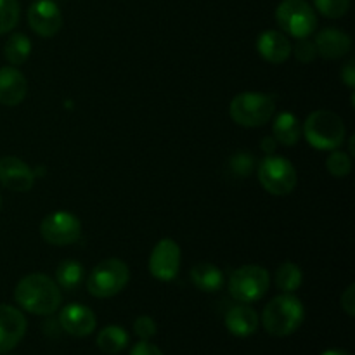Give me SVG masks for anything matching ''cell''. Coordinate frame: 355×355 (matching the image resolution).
Returning <instances> with one entry per match:
<instances>
[{
    "mask_svg": "<svg viewBox=\"0 0 355 355\" xmlns=\"http://www.w3.org/2000/svg\"><path fill=\"white\" fill-rule=\"evenodd\" d=\"M158 328H156L155 319L149 318V315H139L134 321V333L141 340H149L156 335Z\"/></svg>",
    "mask_w": 355,
    "mask_h": 355,
    "instance_id": "30",
    "label": "cell"
},
{
    "mask_svg": "<svg viewBox=\"0 0 355 355\" xmlns=\"http://www.w3.org/2000/svg\"><path fill=\"white\" fill-rule=\"evenodd\" d=\"M315 49L318 55L324 59H340L347 55L352 49V38L349 33L338 28H324L315 35Z\"/></svg>",
    "mask_w": 355,
    "mask_h": 355,
    "instance_id": "17",
    "label": "cell"
},
{
    "mask_svg": "<svg viewBox=\"0 0 355 355\" xmlns=\"http://www.w3.org/2000/svg\"><path fill=\"white\" fill-rule=\"evenodd\" d=\"M272 137L276 139V142L283 146H295L300 141L302 135V127L298 118L293 113H284L277 114V118L274 120L272 125Z\"/></svg>",
    "mask_w": 355,
    "mask_h": 355,
    "instance_id": "20",
    "label": "cell"
},
{
    "mask_svg": "<svg viewBox=\"0 0 355 355\" xmlns=\"http://www.w3.org/2000/svg\"><path fill=\"white\" fill-rule=\"evenodd\" d=\"M314 6L322 16L329 19H338L349 12L350 0H314Z\"/></svg>",
    "mask_w": 355,
    "mask_h": 355,
    "instance_id": "27",
    "label": "cell"
},
{
    "mask_svg": "<svg viewBox=\"0 0 355 355\" xmlns=\"http://www.w3.org/2000/svg\"><path fill=\"white\" fill-rule=\"evenodd\" d=\"M128 345V333L120 326H106L101 329L97 335V347L104 354H120L121 350L127 349Z\"/></svg>",
    "mask_w": 355,
    "mask_h": 355,
    "instance_id": "21",
    "label": "cell"
},
{
    "mask_svg": "<svg viewBox=\"0 0 355 355\" xmlns=\"http://www.w3.org/2000/svg\"><path fill=\"white\" fill-rule=\"evenodd\" d=\"M321 355H350V354L345 352V350H340V349H329V350H326V352H322Z\"/></svg>",
    "mask_w": 355,
    "mask_h": 355,
    "instance_id": "35",
    "label": "cell"
},
{
    "mask_svg": "<svg viewBox=\"0 0 355 355\" xmlns=\"http://www.w3.org/2000/svg\"><path fill=\"white\" fill-rule=\"evenodd\" d=\"M326 170H328L333 177H336V179H343V177L349 175L350 170H352V159H350V156L347 155V153L335 149V151H331V155L328 156V159H326Z\"/></svg>",
    "mask_w": 355,
    "mask_h": 355,
    "instance_id": "26",
    "label": "cell"
},
{
    "mask_svg": "<svg viewBox=\"0 0 355 355\" xmlns=\"http://www.w3.org/2000/svg\"><path fill=\"white\" fill-rule=\"evenodd\" d=\"M340 304H342V309L345 311L347 315L354 318L355 315V284H350L345 291L342 293V298H340Z\"/></svg>",
    "mask_w": 355,
    "mask_h": 355,
    "instance_id": "31",
    "label": "cell"
},
{
    "mask_svg": "<svg viewBox=\"0 0 355 355\" xmlns=\"http://www.w3.org/2000/svg\"><path fill=\"white\" fill-rule=\"evenodd\" d=\"M259 314L248 304H239L225 314V328L238 338L252 336L259 329Z\"/></svg>",
    "mask_w": 355,
    "mask_h": 355,
    "instance_id": "18",
    "label": "cell"
},
{
    "mask_svg": "<svg viewBox=\"0 0 355 355\" xmlns=\"http://www.w3.org/2000/svg\"><path fill=\"white\" fill-rule=\"evenodd\" d=\"M0 184L14 193H28L35 184V173L16 156L0 158Z\"/></svg>",
    "mask_w": 355,
    "mask_h": 355,
    "instance_id": "13",
    "label": "cell"
},
{
    "mask_svg": "<svg viewBox=\"0 0 355 355\" xmlns=\"http://www.w3.org/2000/svg\"><path fill=\"white\" fill-rule=\"evenodd\" d=\"M59 324H61V328L68 335L85 338V336L92 335L97 321L92 309H89L87 305L71 304L66 305L61 311V314H59Z\"/></svg>",
    "mask_w": 355,
    "mask_h": 355,
    "instance_id": "14",
    "label": "cell"
},
{
    "mask_svg": "<svg viewBox=\"0 0 355 355\" xmlns=\"http://www.w3.org/2000/svg\"><path fill=\"white\" fill-rule=\"evenodd\" d=\"M274 283L284 293H295L304 283V272L300 267L293 262H284L277 267Z\"/></svg>",
    "mask_w": 355,
    "mask_h": 355,
    "instance_id": "23",
    "label": "cell"
},
{
    "mask_svg": "<svg viewBox=\"0 0 355 355\" xmlns=\"http://www.w3.org/2000/svg\"><path fill=\"white\" fill-rule=\"evenodd\" d=\"M130 355H163V352L156 345L149 343V340H141L132 347Z\"/></svg>",
    "mask_w": 355,
    "mask_h": 355,
    "instance_id": "32",
    "label": "cell"
},
{
    "mask_svg": "<svg viewBox=\"0 0 355 355\" xmlns=\"http://www.w3.org/2000/svg\"><path fill=\"white\" fill-rule=\"evenodd\" d=\"M0 208H2V196H0Z\"/></svg>",
    "mask_w": 355,
    "mask_h": 355,
    "instance_id": "36",
    "label": "cell"
},
{
    "mask_svg": "<svg viewBox=\"0 0 355 355\" xmlns=\"http://www.w3.org/2000/svg\"><path fill=\"white\" fill-rule=\"evenodd\" d=\"M345 123L329 110H318L304 121L302 134L309 144L319 151H335L345 141Z\"/></svg>",
    "mask_w": 355,
    "mask_h": 355,
    "instance_id": "3",
    "label": "cell"
},
{
    "mask_svg": "<svg viewBox=\"0 0 355 355\" xmlns=\"http://www.w3.org/2000/svg\"><path fill=\"white\" fill-rule=\"evenodd\" d=\"M130 281L128 266L120 259H106L89 274L87 290L96 298H111L120 293Z\"/></svg>",
    "mask_w": 355,
    "mask_h": 355,
    "instance_id": "5",
    "label": "cell"
},
{
    "mask_svg": "<svg viewBox=\"0 0 355 355\" xmlns=\"http://www.w3.org/2000/svg\"><path fill=\"white\" fill-rule=\"evenodd\" d=\"M28 23L38 37H54L62 26L61 9L52 0H37L28 9Z\"/></svg>",
    "mask_w": 355,
    "mask_h": 355,
    "instance_id": "11",
    "label": "cell"
},
{
    "mask_svg": "<svg viewBox=\"0 0 355 355\" xmlns=\"http://www.w3.org/2000/svg\"><path fill=\"white\" fill-rule=\"evenodd\" d=\"M276 21L293 38L311 37L318 26V17L307 0H283L276 9Z\"/></svg>",
    "mask_w": 355,
    "mask_h": 355,
    "instance_id": "7",
    "label": "cell"
},
{
    "mask_svg": "<svg viewBox=\"0 0 355 355\" xmlns=\"http://www.w3.org/2000/svg\"><path fill=\"white\" fill-rule=\"evenodd\" d=\"M340 76H342V82L345 83L349 89H354L355 87V61L354 59H350L349 62H345V66L342 68Z\"/></svg>",
    "mask_w": 355,
    "mask_h": 355,
    "instance_id": "33",
    "label": "cell"
},
{
    "mask_svg": "<svg viewBox=\"0 0 355 355\" xmlns=\"http://www.w3.org/2000/svg\"><path fill=\"white\" fill-rule=\"evenodd\" d=\"M305 318V309L300 298L293 293H283L272 298L262 312V324L269 335L284 338L297 331Z\"/></svg>",
    "mask_w": 355,
    "mask_h": 355,
    "instance_id": "2",
    "label": "cell"
},
{
    "mask_svg": "<svg viewBox=\"0 0 355 355\" xmlns=\"http://www.w3.org/2000/svg\"><path fill=\"white\" fill-rule=\"evenodd\" d=\"M19 21V3L17 0H0V35L14 30Z\"/></svg>",
    "mask_w": 355,
    "mask_h": 355,
    "instance_id": "25",
    "label": "cell"
},
{
    "mask_svg": "<svg viewBox=\"0 0 355 355\" xmlns=\"http://www.w3.org/2000/svg\"><path fill=\"white\" fill-rule=\"evenodd\" d=\"M255 168V159L250 153H236L229 159V170L234 173L238 179H246Z\"/></svg>",
    "mask_w": 355,
    "mask_h": 355,
    "instance_id": "28",
    "label": "cell"
},
{
    "mask_svg": "<svg viewBox=\"0 0 355 355\" xmlns=\"http://www.w3.org/2000/svg\"><path fill=\"white\" fill-rule=\"evenodd\" d=\"M31 54V42L26 35L14 33L7 38L3 45V55L12 66H21L28 61Z\"/></svg>",
    "mask_w": 355,
    "mask_h": 355,
    "instance_id": "22",
    "label": "cell"
},
{
    "mask_svg": "<svg viewBox=\"0 0 355 355\" xmlns=\"http://www.w3.org/2000/svg\"><path fill=\"white\" fill-rule=\"evenodd\" d=\"M276 144H277L276 139L270 137V135L269 137L262 139V149L267 153V155H272V153L276 151Z\"/></svg>",
    "mask_w": 355,
    "mask_h": 355,
    "instance_id": "34",
    "label": "cell"
},
{
    "mask_svg": "<svg viewBox=\"0 0 355 355\" xmlns=\"http://www.w3.org/2000/svg\"><path fill=\"white\" fill-rule=\"evenodd\" d=\"M14 298L30 314L51 315L61 307V288L45 274H28L17 283Z\"/></svg>",
    "mask_w": 355,
    "mask_h": 355,
    "instance_id": "1",
    "label": "cell"
},
{
    "mask_svg": "<svg viewBox=\"0 0 355 355\" xmlns=\"http://www.w3.org/2000/svg\"><path fill=\"white\" fill-rule=\"evenodd\" d=\"M28 322L23 312L12 305L0 304V354H7L17 347L26 335Z\"/></svg>",
    "mask_w": 355,
    "mask_h": 355,
    "instance_id": "12",
    "label": "cell"
},
{
    "mask_svg": "<svg viewBox=\"0 0 355 355\" xmlns=\"http://www.w3.org/2000/svg\"><path fill=\"white\" fill-rule=\"evenodd\" d=\"M40 234L49 245H73L82 236V222L69 211H54L42 220Z\"/></svg>",
    "mask_w": 355,
    "mask_h": 355,
    "instance_id": "9",
    "label": "cell"
},
{
    "mask_svg": "<svg viewBox=\"0 0 355 355\" xmlns=\"http://www.w3.org/2000/svg\"><path fill=\"white\" fill-rule=\"evenodd\" d=\"M180 257H182V253H180L179 245L173 239H162V241L156 243L151 257H149V272L155 279L163 281V283L175 279L180 269Z\"/></svg>",
    "mask_w": 355,
    "mask_h": 355,
    "instance_id": "10",
    "label": "cell"
},
{
    "mask_svg": "<svg viewBox=\"0 0 355 355\" xmlns=\"http://www.w3.org/2000/svg\"><path fill=\"white\" fill-rule=\"evenodd\" d=\"M26 92V78L16 66L0 68V104L9 107L17 106L24 101Z\"/></svg>",
    "mask_w": 355,
    "mask_h": 355,
    "instance_id": "15",
    "label": "cell"
},
{
    "mask_svg": "<svg viewBox=\"0 0 355 355\" xmlns=\"http://www.w3.org/2000/svg\"><path fill=\"white\" fill-rule=\"evenodd\" d=\"M83 266L76 260L68 259L62 260L61 263L55 269V281H58V286L62 290H75L83 279Z\"/></svg>",
    "mask_w": 355,
    "mask_h": 355,
    "instance_id": "24",
    "label": "cell"
},
{
    "mask_svg": "<svg viewBox=\"0 0 355 355\" xmlns=\"http://www.w3.org/2000/svg\"><path fill=\"white\" fill-rule=\"evenodd\" d=\"M276 101L262 92H241L229 104V114L241 127H262L272 118Z\"/></svg>",
    "mask_w": 355,
    "mask_h": 355,
    "instance_id": "4",
    "label": "cell"
},
{
    "mask_svg": "<svg viewBox=\"0 0 355 355\" xmlns=\"http://www.w3.org/2000/svg\"><path fill=\"white\" fill-rule=\"evenodd\" d=\"M270 274L260 266H243L231 274L229 293L236 302L253 304L269 291Z\"/></svg>",
    "mask_w": 355,
    "mask_h": 355,
    "instance_id": "6",
    "label": "cell"
},
{
    "mask_svg": "<svg viewBox=\"0 0 355 355\" xmlns=\"http://www.w3.org/2000/svg\"><path fill=\"white\" fill-rule=\"evenodd\" d=\"M291 47L293 45L288 40V35L276 30L263 31L257 38V51H259V54L267 62H272V64H283L291 55Z\"/></svg>",
    "mask_w": 355,
    "mask_h": 355,
    "instance_id": "16",
    "label": "cell"
},
{
    "mask_svg": "<svg viewBox=\"0 0 355 355\" xmlns=\"http://www.w3.org/2000/svg\"><path fill=\"white\" fill-rule=\"evenodd\" d=\"M189 276L194 286L205 293H215L224 286V272L210 262H198Z\"/></svg>",
    "mask_w": 355,
    "mask_h": 355,
    "instance_id": "19",
    "label": "cell"
},
{
    "mask_svg": "<svg viewBox=\"0 0 355 355\" xmlns=\"http://www.w3.org/2000/svg\"><path fill=\"white\" fill-rule=\"evenodd\" d=\"M259 182L269 194L286 196L297 187V170L290 159L269 155L259 165Z\"/></svg>",
    "mask_w": 355,
    "mask_h": 355,
    "instance_id": "8",
    "label": "cell"
},
{
    "mask_svg": "<svg viewBox=\"0 0 355 355\" xmlns=\"http://www.w3.org/2000/svg\"><path fill=\"white\" fill-rule=\"evenodd\" d=\"M291 52L295 54V58L298 59L304 64H309V62L314 61L318 58V49H315V44L307 38H297V44L295 47H291Z\"/></svg>",
    "mask_w": 355,
    "mask_h": 355,
    "instance_id": "29",
    "label": "cell"
}]
</instances>
